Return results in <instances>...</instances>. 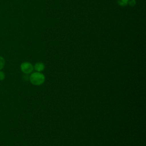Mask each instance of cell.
<instances>
[{"instance_id":"obj_6","label":"cell","mask_w":146,"mask_h":146,"mask_svg":"<svg viewBox=\"0 0 146 146\" xmlns=\"http://www.w3.org/2000/svg\"><path fill=\"white\" fill-rule=\"evenodd\" d=\"M136 3V2L135 0H128V5H129L130 6H135Z\"/></svg>"},{"instance_id":"obj_5","label":"cell","mask_w":146,"mask_h":146,"mask_svg":"<svg viewBox=\"0 0 146 146\" xmlns=\"http://www.w3.org/2000/svg\"><path fill=\"white\" fill-rule=\"evenodd\" d=\"M5 59L0 56V70H1L5 66Z\"/></svg>"},{"instance_id":"obj_1","label":"cell","mask_w":146,"mask_h":146,"mask_svg":"<svg viewBox=\"0 0 146 146\" xmlns=\"http://www.w3.org/2000/svg\"><path fill=\"white\" fill-rule=\"evenodd\" d=\"M29 80L33 85L40 86L44 82L45 76L40 72H35L30 75Z\"/></svg>"},{"instance_id":"obj_7","label":"cell","mask_w":146,"mask_h":146,"mask_svg":"<svg viewBox=\"0 0 146 146\" xmlns=\"http://www.w3.org/2000/svg\"><path fill=\"white\" fill-rule=\"evenodd\" d=\"M5 78V73L2 71L0 70V80H4Z\"/></svg>"},{"instance_id":"obj_2","label":"cell","mask_w":146,"mask_h":146,"mask_svg":"<svg viewBox=\"0 0 146 146\" xmlns=\"http://www.w3.org/2000/svg\"><path fill=\"white\" fill-rule=\"evenodd\" d=\"M21 70L25 74H29L33 71L34 66L29 62H24L21 64Z\"/></svg>"},{"instance_id":"obj_4","label":"cell","mask_w":146,"mask_h":146,"mask_svg":"<svg viewBox=\"0 0 146 146\" xmlns=\"http://www.w3.org/2000/svg\"><path fill=\"white\" fill-rule=\"evenodd\" d=\"M128 0H117V4L122 7H124L128 5Z\"/></svg>"},{"instance_id":"obj_3","label":"cell","mask_w":146,"mask_h":146,"mask_svg":"<svg viewBox=\"0 0 146 146\" xmlns=\"http://www.w3.org/2000/svg\"><path fill=\"white\" fill-rule=\"evenodd\" d=\"M34 68L37 71L41 72L45 68V66L42 62H38L35 64L34 66Z\"/></svg>"}]
</instances>
